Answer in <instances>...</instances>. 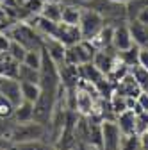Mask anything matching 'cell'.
Wrapping results in <instances>:
<instances>
[{"label":"cell","mask_w":148,"mask_h":150,"mask_svg":"<svg viewBox=\"0 0 148 150\" xmlns=\"http://www.w3.org/2000/svg\"><path fill=\"white\" fill-rule=\"evenodd\" d=\"M120 150H141L139 136L137 134H123L121 143H120Z\"/></svg>","instance_id":"26"},{"label":"cell","mask_w":148,"mask_h":150,"mask_svg":"<svg viewBox=\"0 0 148 150\" xmlns=\"http://www.w3.org/2000/svg\"><path fill=\"white\" fill-rule=\"evenodd\" d=\"M116 61H118V52L114 50V47H111V48L97 50L91 63H93L104 75H107L111 70H113V66L116 64Z\"/></svg>","instance_id":"9"},{"label":"cell","mask_w":148,"mask_h":150,"mask_svg":"<svg viewBox=\"0 0 148 150\" xmlns=\"http://www.w3.org/2000/svg\"><path fill=\"white\" fill-rule=\"evenodd\" d=\"M20 63L14 61L9 52H0V77H16Z\"/></svg>","instance_id":"17"},{"label":"cell","mask_w":148,"mask_h":150,"mask_svg":"<svg viewBox=\"0 0 148 150\" xmlns=\"http://www.w3.org/2000/svg\"><path fill=\"white\" fill-rule=\"evenodd\" d=\"M0 95H4L14 107L20 104L22 98V84L16 77H0Z\"/></svg>","instance_id":"7"},{"label":"cell","mask_w":148,"mask_h":150,"mask_svg":"<svg viewBox=\"0 0 148 150\" xmlns=\"http://www.w3.org/2000/svg\"><path fill=\"white\" fill-rule=\"evenodd\" d=\"M130 75L134 77V81L141 86V89H146L148 88V70H144L143 66L136 64L130 68Z\"/></svg>","instance_id":"25"},{"label":"cell","mask_w":148,"mask_h":150,"mask_svg":"<svg viewBox=\"0 0 148 150\" xmlns=\"http://www.w3.org/2000/svg\"><path fill=\"white\" fill-rule=\"evenodd\" d=\"M128 29L132 34V41L137 47H148V25L141 23L139 20H130Z\"/></svg>","instance_id":"14"},{"label":"cell","mask_w":148,"mask_h":150,"mask_svg":"<svg viewBox=\"0 0 148 150\" xmlns=\"http://www.w3.org/2000/svg\"><path fill=\"white\" fill-rule=\"evenodd\" d=\"M41 61H43V50H41V48H39V50H27L25 59H23V64L39 70V68H41Z\"/></svg>","instance_id":"24"},{"label":"cell","mask_w":148,"mask_h":150,"mask_svg":"<svg viewBox=\"0 0 148 150\" xmlns=\"http://www.w3.org/2000/svg\"><path fill=\"white\" fill-rule=\"evenodd\" d=\"M80 14H82V6H80V4L64 2V4H63L61 22L71 23V25H79V22H80Z\"/></svg>","instance_id":"16"},{"label":"cell","mask_w":148,"mask_h":150,"mask_svg":"<svg viewBox=\"0 0 148 150\" xmlns=\"http://www.w3.org/2000/svg\"><path fill=\"white\" fill-rule=\"evenodd\" d=\"M13 112H14V105L4 95H0V118H13Z\"/></svg>","instance_id":"30"},{"label":"cell","mask_w":148,"mask_h":150,"mask_svg":"<svg viewBox=\"0 0 148 150\" xmlns=\"http://www.w3.org/2000/svg\"><path fill=\"white\" fill-rule=\"evenodd\" d=\"M13 150H55V148L47 139H34V141H25V143L13 145Z\"/></svg>","instance_id":"23"},{"label":"cell","mask_w":148,"mask_h":150,"mask_svg":"<svg viewBox=\"0 0 148 150\" xmlns=\"http://www.w3.org/2000/svg\"><path fill=\"white\" fill-rule=\"evenodd\" d=\"M116 123L121 130V134H136V112L127 109L116 116Z\"/></svg>","instance_id":"15"},{"label":"cell","mask_w":148,"mask_h":150,"mask_svg":"<svg viewBox=\"0 0 148 150\" xmlns=\"http://www.w3.org/2000/svg\"><path fill=\"white\" fill-rule=\"evenodd\" d=\"M7 34H9L11 40H14L20 45H23L27 50H39V48H43V36L36 29H32L27 22L18 20L7 30Z\"/></svg>","instance_id":"2"},{"label":"cell","mask_w":148,"mask_h":150,"mask_svg":"<svg viewBox=\"0 0 148 150\" xmlns=\"http://www.w3.org/2000/svg\"><path fill=\"white\" fill-rule=\"evenodd\" d=\"M97 48L91 45L89 40H80L79 43L66 47L64 52V63L66 64H73V66H82L93 61Z\"/></svg>","instance_id":"4"},{"label":"cell","mask_w":148,"mask_h":150,"mask_svg":"<svg viewBox=\"0 0 148 150\" xmlns=\"http://www.w3.org/2000/svg\"><path fill=\"white\" fill-rule=\"evenodd\" d=\"M22 84V98L27 102H36L41 95V86L36 82H20Z\"/></svg>","instance_id":"22"},{"label":"cell","mask_w":148,"mask_h":150,"mask_svg":"<svg viewBox=\"0 0 148 150\" xmlns=\"http://www.w3.org/2000/svg\"><path fill=\"white\" fill-rule=\"evenodd\" d=\"M54 38L64 45V47H71L82 40V34H80V29L79 25H71V23H64V22H59L57 23V29H55V34Z\"/></svg>","instance_id":"8"},{"label":"cell","mask_w":148,"mask_h":150,"mask_svg":"<svg viewBox=\"0 0 148 150\" xmlns=\"http://www.w3.org/2000/svg\"><path fill=\"white\" fill-rule=\"evenodd\" d=\"M139 145H141V150H148V130L139 136Z\"/></svg>","instance_id":"35"},{"label":"cell","mask_w":148,"mask_h":150,"mask_svg":"<svg viewBox=\"0 0 148 150\" xmlns=\"http://www.w3.org/2000/svg\"><path fill=\"white\" fill-rule=\"evenodd\" d=\"M13 118H14L18 123L32 122V120H34V104H32V102H27V100H22L20 104L14 107Z\"/></svg>","instance_id":"18"},{"label":"cell","mask_w":148,"mask_h":150,"mask_svg":"<svg viewBox=\"0 0 148 150\" xmlns=\"http://www.w3.org/2000/svg\"><path fill=\"white\" fill-rule=\"evenodd\" d=\"M100 134H102V148L104 150H120L123 134H121L116 120H102Z\"/></svg>","instance_id":"6"},{"label":"cell","mask_w":148,"mask_h":150,"mask_svg":"<svg viewBox=\"0 0 148 150\" xmlns=\"http://www.w3.org/2000/svg\"><path fill=\"white\" fill-rule=\"evenodd\" d=\"M146 130H148V112L139 111V112H136V134L141 136Z\"/></svg>","instance_id":"29"},{"label":"cell","mask_w":148,"mask_h":150,"mask_svg":"<svg viewBox=\"0 0 148 150\" xmlns=\"http://www.w3.org/2000/svg\"><path fill=\"white\" fill-rule=\"evenodd\" d=\"M141 86L134 81V77L130 73L127 75V77H123L116 86H114V93H118V95H123V97H132V98H137V95L141 93Z\"/></svg>","instance_id":"12"},{"label":"cell","mask_w":148,"mask_h":150,"mask_svg":"<svg viewBox=\"0 0 148 150\" xmlns=\"http://www.w3.org/2000/svg\"><path fill=\"white\" fill-rule=\"evenodd\" d=\"M14 125H16V120H14V118H0V139L9 141ZM9 143H11V141H9Z\"/></svg>","instance_id":"27"},{"label":"cell","mask_w":148,"mask_h":150,"mask_svg":"<svg viewBox=\"0 0 148 150\" xmlns=\"http://www.w3.org/2000/svg\"><path fill=\"white\" fill-rule=\"evenodd\" d=\"M136 20H139L141 23L148 25V6H146V7H143V9L139 11V14L136 16Z\"/></svg>","instance_id":"34"},{"label":"cell","mask_w":148,"mask_h":150,"mask_svg":"<svg viewBox=\"0 0 148 150\" xmlns=\"http://www.w3.org/2000/svg\"><path fill=\"white\" fill-rule=\"evenodd\" d=\"M43 50L52 57V61L61 66L64 63V52H66V47L54 36H43Z\"/></svg>","instance_id":"11"},{"label":"cell","mask_w":148,"mask_h":150,"mask_svg":"<svg viewBox=\"0 0 148 150\" xmlns=\"http://www.w3.org/2000/svg\"><path fill=\"white\" fill-rule=\"evenodd\" d=\"M137 109L139 111H144V112H148V91H141L139 95H137Z\"/></svg>","instance_id":"31"},{"label":"cell","mask_w":148,"mask_h":150,"mask_svg":"<svg viewBox=\"0 0 148 150\" xmlns=\"http://www.w3.org/2000/svg\"><path fill=\"white\" fill-rule=\"evenodd\" d=\"M39 14L48 18V20H52V22H55V23H59L61 22V14H63V4H59V2H45Z\"/></svg>","instance_id":"20"},{"label":"cell","mask_w":148,"mask_h":150,"mask_svg":"<svg viewBox=\"0 0 148 150\" xmlns=\"http://www.w3.org/2000/svg\"><path fill=\"white\" fill-rule=\"evenodd\" d=\"M113 47L116 52H123V50H128L130 47H134L132 34H130V29H128V22L120 23L113 29Z\"/></svg>","instance_id":"10"},{"label":"cell","mask_w":148,"mask_h":150,"mask_svg":"<svg viewBox=\"0 0 148 150\" xmlns=\"http://www.w3.org/2000/svg\"><path fill=\"white\" fill-rule=\"evenodd\" d=\"M45 2H59V4H64L66 0H45Z\"/></svg>","instance_id":"36"},{"label":"cell","mask_w":148,"mask_h":150,"mask_svg":"<svg viewBox=\"0 0 148 150\" xmlns=\"http://www.w3.org/2000/svg\"><path fill=\"white\" fill-rule=\"evenodd\" d=\"M113 2H118V4H127L128 0H113Z\"/></svg>","instance_id":"37"},{"label":"cell","mask_w":148,"mask_h":150,"mask_svg":"<svg viewBox=\"0 0 148 150\" xmlns=\"http://www.w3.org/2000/svg\"><path fill=\"white\" fill-rule=\"evenodd\" d=\"M139 50H141V47L134 45V47H130L128 50L118 52V59H120L123 64H127L128 68H132V66H136V64L139 63Z\"/></svg>","instance_id":"21"},{"label":"cell","mask_w":148,"mask_h":150,"mask_svg":"<svg viewBox=\"0 0 148 150\" xmlns=\"http://www.w3.org/2000/svg\"><path fill=\"white\" fill-rule=\"evenodd\" d=\"M139 66H143L144 70H148V47H141L139 50Z\"/></svg>","instance_id":"33"},{"label":"cell","mask_w":148,"mask_h":150,"mask_svg":"<svg viewBox=\"0 0 148 150\" xmlns=\"http://www.w3.org/2000/svg\"><path fill=\"white\" fill-rule=\"evenodd\" d=\"M84 6L95 9L97 13H100L105 25L116 27L120 23L128 22L127 4H118V2H113V0H89V2H86Z\"/></svg>","instance_id":"1"},{"label":"cell","mask_w":148,"mask_h":150,"mask_svg":"<svg viewBox=\"0 0 148 150\" xmlns=\"http://www.w3.org/2000/svg\"><path fill=\"white\" fill-rule=\"evenodd\" d=\"M16 79L20 81V82H36V84H39L41 73H39V70L30 68V66L20 63V66H18V75H16Z\"/></svg>","instance_id":"19"},{"label":"cell","mask_w":148,"mask_h":150,"mask_svg":"<svg viewBox=\"0 0 148 150\" xmlns=\"http://www.w3.org/2000/svg\"><path fill=\"white\" fill-rule=\"evenodd\" d=\"M9 55L14 59V61H18V63H23V59H25V54H27V48L23 47V45H20L18 41H14V40H11V45H9Z\"/></svg>","instance_id":"28"},{"label":"cell","mask_w":148,"mask_h":150,"mask_svg":"<svg viewBox=\"0 0 148 150\" xmlns=\"http://www.w3.org/2000/svg\"><path fill=\"white\" fill-rule=\"evenodd\" d=\"M48 136V127L39 123V122H25V123H18L13 129V134L9 141L13 145L18 143H25V141H34V139H47Z\"/></svg>","instance_id":"3"},{"label":"cell","mask_w":148,"mask_h":150,"mask_svg":"<svg viewBox=\"0 0 148 150\" xmlns=\"http://www.w3.org/2000/svg\"><path fill=\"white\" fill-rule=\"evenodd\" d=\"M89 150H104L102 146H98V148H89Z\"/></svg>","instance_id":"38"},{"label":"cell","mask_w":148,"mask_h":150,"mask_svg":"<svg viewBox=\"0 0 148 150\" xmlns=\"http://www.w3.org/2000/svg\"><path fill=\"white\" fill-rule=\"evenodd\" d=\"M113 29L111 25H104L93 38H91V45L97 50H104V48H111L113 47Z\"/></svg>","instance_id":"13"},{"label":"cell","mask_w":148,"mask_h":150,"mask_svg":"<svg viewBox=\"0 0 148 150\" xmlns=\"http://www.w3.org/2000/svg\"><path fill=\"white\" fill-rule=\"evenodd\" d=\"M105 25L104 18L100 13H97L95 9L82 6V14H80V22H79V29L82 34V40H91L102 27Z\"/></svg>","instance_id":"5"},{"label":"cell","mask_w":148,"mask_h":150,"mask_svg":"<svg viewBox=\"0 0 148 150\" xmlns=\"http://www.w3.org/2000/svg\"><path fill=\"white\" fill-rule=\"evenodd\" d=\"M11 45V38L7 32H0V52H7Z\"/></svg>","instance_id":"32"}]
</instances>
